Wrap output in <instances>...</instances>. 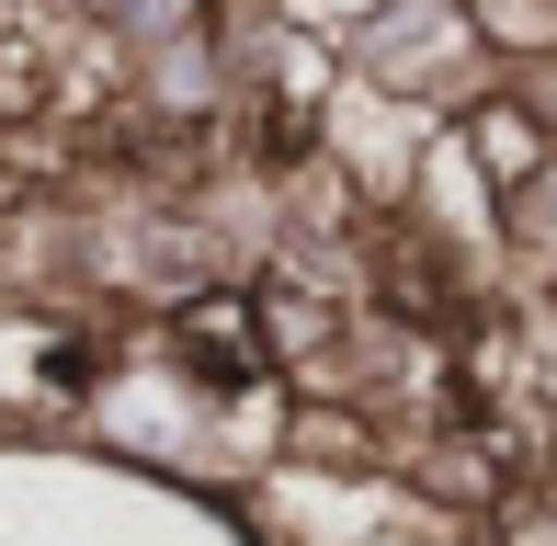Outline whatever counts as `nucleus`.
Here are the masks:
<instances>
[{"instance_id": "20e7f679", "label": "nucleus", "mask_w": 557, "mask_h": 546, "mask_svg": "<svg viewBox=\"0 0 557 546\" xmlns=\"http://www.w3.org/2000/svg\"><path fill=\"white\" fill-rule=\"evenodd\" d=\"M535 479H546V489H557V433H546V467H535Z\"/></svg>"}, {"instance_id": "f257e3e1", "label": "nucleus", "mask_w": 557, "mask_h": 546, "mask_svg": "<svg viewBox=\"0 0 557 546\" xmlns=\"http://www.w3.org/2000/svg\"><path fill=\"white\" fill-rule=\"evenodd\" d=\"M331 46H342V80L352 91L421 114V126H455V114L500 80V58H490V35H478L467 0H364Z\"/></svg>"}, {"instance_id": "f03ea898", "label": "nucleus", "mask_w": 557, "mask_h": 546, "mask_svg": "<svg viewBox=\"0 0 557 546\" xmlns=\"http://www.w3.org/2000/svg\"><path fill=\"white\" fill-rule=\"evenodd\" d=\"M455 148H467V160H478V183H490V194H512V183H535V171L557 160V137H546V114L523 103L512 80H490V91H478L467 114H455Z\"/></svg>"}, {"instance_id": "7ed1b4c3", "label": "nucleus", "mask_w": 557, "mask_h": 546, "mask_svg": "<svg viewBox=\"0 0 557 546\" xmlns=\"http://www.w3.org/2000/svg\"><path fill=\"white\" fill-rule=\"evenodd\" d=\"M500 273L512 285H557V160L500 194Z\"/></svg>"}]
</instances>
